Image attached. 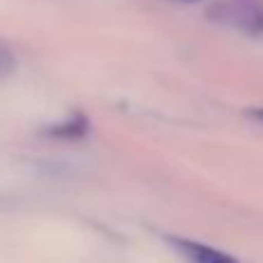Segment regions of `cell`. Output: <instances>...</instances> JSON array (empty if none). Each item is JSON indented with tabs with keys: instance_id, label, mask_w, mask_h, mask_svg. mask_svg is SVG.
<instances>
[{
	"instance_id": "obj_3",
	"label": "cell",
	"mask_w": 263,
	"mask_h": 263,
	"mask_svg": "<svg viewBox=\"0 0 263 263\" xmlns=\"http://www.w3.org/2000/svg\"><path fill=\"white\" fill-rule=\"evenodd\" d=\"M90 132V123L83 114H74L72 118L63 120L60 125L46 129V136H53V139H63V141H79Z\"/></svg>"
},
{
	"instance_id": "obj_5",
	"label": "cell",
	"mask_w": 263,
	"mask_h": 263,
	"mask_svg": "<svg viewBox=\"0 0 263 263\" xmlns=\"http://www.w3.org/2000/svg\"><path fill=\"white\" fill-rule=\"evenodd\" d=\"M247 114H250L252 118H256V120H261V123H263V109H250Z\"/></svg>"
},
{
	"instance_id": "obj_1",
	"label": "cell",
	"mask_w": 263,
	"mask_h": 263,
	"mask_svg": "<svg viewBox=\"0 0 263 263\" xmlns=\"http://www.w3.org/2000/svg\"><path fill=\"white\" fill-rule=\"evenodd\" d=\"M208 16L231 23L250 37H263V0H222L210 9Z\"/></svg>"
},
{
	"instance_id": "obj_4",
	"label": "cell",
	"mask_w": 263,
	"mask_h": 263,
	"mask_svg": "<svg viewBox=\"0 0 263 263\" xmlns=\"http://www.w3.org/2000/svg\"><path fill=\"white\" fill-rule=\"evenodd\" d=\"M16 69V60H14V53L9 51V46L5 42H0V79L9 77V74Z\"/></svg>"
},
{
	"instance_id": "obj_6",
	"label": "cell",
	"mask_w": 263,
	"mask_h": 263,
	"mask_svg": "<svg viewBox=\"0 0 263 263\" xmlns=\"http://www.w3.org/2000/svg\"><path fill=\"white\" fill-rule=\"evenodd\" d=\"M185 3H196V0H185Z\"/></svg>"
},
{
	"instance_id": "obj_2",
	"label": "cell",
	"mask_w": 263,
	"mask_h": 263,
	"mask_svg": "<svg viewBox=\"0 0 263 263\" xmlns=\"http://www.w3.org/2000/svg\"><path fill=\"white\" fill-rule=\"evenodd\" d=\"M166 242L173 247L178 256H182L185 263H240L238 259H233L231 254L217 250L213 245H205L199 240H190V238H180V236H168Z\"/></svg>"
}]
</instances>
